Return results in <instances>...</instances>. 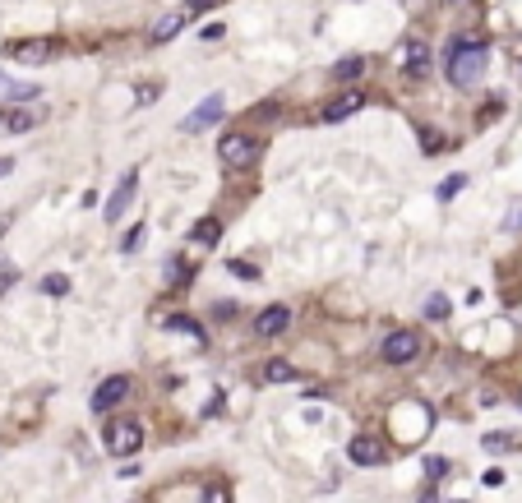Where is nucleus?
<instances>
[{
  "label": "nucleus",
  "instance_id": "nucleus-1",
  "mask_svg": "<svg viewBox=\"0 0 522 503\" xmlns=\"http://www.w3.org/2000/svg\"><path fill=\"white\" fill-rule=\"evenodd\" d=\"M486 65H490V46L471 42V37H458V42L444 51V74H448V83H458V88L476 83V78L486 74Z\"/></svg>",
  "mask_w": 522,
  "mask_h": 503
},
{
  "label": "nucleus",
  "instance_id": "nucleus-2",
  "mask_svg": "<svg viewBox=\"0 0 522 503\" xmlns=\"http://www.w3.org/2000/svg\"><path fill=\"white\" fill-rule=\"evenodd\" d=\"M388 420H393V439H398V443H421L430 434V425H435L426 402H398Z\"/></svg>",
  "mask_w": 522,
  "mask_h": 503
},
{
  "label": "nucleus",
  "instance_id": "nucleus-3",
  "mask_svg": "<svg viewBox=\"0 0 522 503\" xmlns=\"http://www.w3.org/2000/svg\"><path fill=\"white\" fill-rule=\"evenodd\" d=\"M102 443L111 457H134V452L144 448V425L134 416H116L102 425Z\"/></svg>",
  "mask_w": 522,
  "mask_h": 503
},
{
  "label": "nucleus",
  "instance_id": "nucleus-4",
  "mask_svg": "<svg viewBox=\"0 0 522 503\" xmlns=\"http://www.w3.org/2000/svg\"><path fill=\"white\" fill-rule=\"evenodd\" d=\"M218 157H222L226 166H236V171H245V166H254V162H259V143H254L250 134H222Z\"/></svg>",
  "mask_w": 522,
  "mask_h": 503
},
{
  "label": "nucleus",
  "instance_id": "nucleus-5",
  "mask_svg": "<svg viewBox=\"0 0 522 503\" xmlns=\"http://www.w3.org/2000/svg\"><path fill=\"white\" fill-rule=\"evenodd\" d=\"M379 356L388 360V365H411V360L421 356V332H411V328L388 332V337H383V347H379Z\"/></svg>",
  "mask_w": 522,
  "mask_h": 503
},
{
  "label": "nucleus",
  "instance_id": "nucleus-6",
  "mask_svg": "<svg viewBox=\"0 0 522 503\" xmlns=\"http://www.w3.org/2000/svg\"><path fill=\"white\" fill-rule=\"evenodd\" d=\"M361 106H366V93H361V88H347V93H338L333 102H323L319 121L323 125H338V121H347V116H356Z\"/></svg>",
  "mask_w": 522,
  "mask_h": 503
},
{
  "label": "nucleus",
  "instance_id": "nucleus-7",
  "mask_svg": "<svg viewBox=\"0 0 522 503\" xmlns=\"http://www.w3.org/2000/svg\"><path fill=\"white\" fill-rule=\"evenodd\" d=\"M222 111H226V102H222V93H213V97H204L199 106H194L190 116H185V130L190 134H199V130H209V125H218L222 121Z\"/></svg>",
  "mask_w": 522,
  "mask_h": 503
},
{
  "label": "nucleus",
  "instance_id": "nucleus-8",
  "mask_svg": "<svg viewBox=\"0 0 522 503\" xmlns=\"http://www.w3.org/2000/svg\"><path fill=\"white\" fill-rule=\"evenodd\" d=\"M134 190H139V171H125L121 176V185H116V194L106 199V222H121L125 217V208H130V199H134Z\"/></svg>",
  "mask_w": 522,
  "mask_h": 503
},
{
  "label": "nucleus",
  "instance_id": "nucleus-9",
  "mask_svg": "<svg viewBox=\"0 0 522 503\" xmlns=\"http://www.w3.org/2000/svg\"><path fill=\"white\" fill-rule=\"evenodd\" d=\"M125 392H130V379H125V374H116V379H102L97 383V392H93V411H111L116 402H125Z\"/></svg>",
  "mask_w": 522,
  "mask_h": 503
},
{
  "label": "nucleus",
  "instance_id": "nucleus-10",
  "mask_svg": "<svg viewBox=\"0 0 522 503\" xmlns=\"http://www.w3.org/2000/svg\"><path fill=\"white\" fill-rule=\"evenodd\" d=\"M347 457L356 462V467H379V462H383V443L374 439V434H356L351 448H347Z\"/></svg>",
  "mask_w": 522,
  "mask_h": 503
},
{
  "label": "nucleus",
  "instance_id": "nucleus-11",
  "mask_svg": "<svg viewBox=\"0 0 522 503\" xmlns=\"http://www.w3.org/2000/svg\"><path fill=\"white\" fill-rule=\"evenodd\" d=\"M287 323H291L287 305H268V310L254 319V328H259V337H278V332H287Z\"/></svg>",
  "mask_w": 522,
  "mask_h": 503
},
{
  "label": "nucleus",
  "instance_id": "nucleus-12",
  "mask_svg": "<svg viewBox=\"0 0 522 503\" xmlns=\"http://www.w3.org/2000/svg\"><path fill=\"white\" fill-rule=\"evenodd\" d=\"M51 56H56V42H19L14 46V61H24V65H42Z\"/></svg>",
  "mask_w": 522,
  "mask_h": 503
},
{
  "label": "nucleus",
  "instance_id": "nucleus-13",
  "mask_svg": "<svg viewBox=\"0 0 522 503\" xmlns=\"http://www.w3.org/2000/svg\"><path fill=\"white\" fill-rule=\"evenodd\" d=\"M402 70H407L411 78H421V74L430 70V46H426V42H411L407 56H402Z\"/></svg>",
  "mask_w": 522,
  "mask_h": 503
},
{
  "label": "nucleus",
  "instance_id": "nucleus-14",
  "mask_svg": "<svg viewBox=\"0 0 522 503\" xmlns=\"http://www.w3.org/2000/svg\"><path fill=\"white\" fill-rule=\"evenodd\" d=\"M162 328H166V332H190V342H199V347L209 342V337H204V328H199L194 319H185V314H166V319H162Z\"/></svg>",
  "mask_w": 522,
  "mask_h": 503
},
{
  "label": "nucleus",
  "instance_id": "nucleus-15",
  "mask_svg": "<svg viewBox=\"0 0 522 503\" xmlns=\"http://www.w3.org/2000/svg\"><path fill=\"white\" fill-rule=\"evenodd\" d=\"M181 28H185V14H162V19H157V24H153V42H171V37L176 33H181Z\"/></svg>",
  "mask_w": 522,
  "mask_h": 503
},
{
  "label": "nucleus",
  "instance_id": "nucleus-16",
  "mask_svg": "<svg viewBox=\"0 0 522 503\" xmlns=\"http://www.w3.org/2000/svg\"><path fill=\"white\" fill-rule=\"evenodd\" d=\"M301 374H296V365H287V360H268L263 365V383H296Z\"/></svg>",
  "mask_w": 522,
  "mask_h": 503
},
{
  "label": "nucleus",
  "instance_id": "nucleus-17",
  "mask_svg": "<svg viewBox=\"0 0 522 503\" xmlns=\"http://www.w3.org/2000/svg\"><path fill=\"white\" fill-rule=\"evenodd\" d=\"M222 235V222L218 217H204V222H194V245H218Z\"/></svg>",
  "mask_w": 522,
  "mask_h": 503
},
{
  "label": "nucleus",
  "instance_id": "nucleus-18",
  "mask_svg": "<svg viewBox=\"0 0 522 503\" xmlns=\"http://www.w3.org/2000/svg\"><path fill=\"white\" fill-rule=\"evenodd\" d=\"M33 125H37L33 111H9V116H5V130H14V134H28Z\"/></svg>",
  "mask_w": 522,
  "mask_h": 503
},
{
  "label": "nucleus",
  "instance_id": "nucleus-19",
  "mask_svg": "<svg viewBox=\"0 0 522 503\" xmlns=\"http://www.w3.org/2000/svg\"><path fill=\"white\" fill-rule=\"evenodd\" d=\"M462 190H467V176H448V181H439V190H435V194L448 203L453 194H462Z\"/></svg>",
  "mask_w": 522,
  "mask_h": 503
},
{
  "label": "nucleus",
  "instance_id": "nucleus-20",
  "mask_svg": "<svg viewBox=\"0 0 522 503\" xmlns=\"http://www.w3.org/2000/svg\"><path fill=\"white\" fill-rule=\"evenodd\" d=\"M448 314V295H430L426 300V319H444Z\"/></svg>",
  "mask_w": 522,
  "mask_h": 503
},
{
  "label": "nucleus",
  "instance_id": "nucleus-21",
  "mask_svg": "<svg viewBox=\"0 0 522 503\" xmlns=\"http://www.w3.org/2000/svg\"><path fill=\"white\" fill-rule=\"evenodd\" d=\"M5 97H9V102H33V97H37V83H14Z\"/></svg>",
  "mask_w": 522,
  "mask_h": 503
},
{
  "label": "nucleus",
  "instance_id": "nucleus-22",
  "mask_svg": "<svg viewBox=\"0 0 522 503\" xmlns=\"http://www.w3.org/2000/svg\"><path fill=\"white\" fill-rule=\"evenodd\" d=\"M42 291H46V295H65V291H70V278H61V273H51V278L42 282Z\"/></svg>",
  "mask_w": 522,
  "mask_h": 503
},
{
  "label": "nucleus",
  "instance_id": "nucleus-23",
  "mask_svg": "<svg viewBox=\"0 0 522 503\" xmlns=\"http://www.w3.org/2000/svg\"><path fill=\"white\" fill-rule=\"evenodd\" d=\"M361 65H366L361 56H347V61H338V78H356V74H361Z\"/></svg>",
  "mask_w": 522,
  "mask_h": 503
},
{
  "label": "nucleus",
  "instance_id": "nucleus-24",
  "mask_svg": "<svg viewBox=\"0 0 522 503\" xmlns=\"http://www.w3.org/2000/svg\"><path fill=\"white\" fill-rule=\"evenodd\" d=\"M513 443H518L513 434H486V448L490 452H504V448H513Z\"/></svg>",
  "mask_w": 522,
  "mask_h": 503
},
{
  "label": "nucleus",
  "instance_id": "nucleus-25",
  "mask_svg": "<svg viewBox=\"0 0 522 503\" xmlns=\"http://www.w3.org/2000/svg\"><path fill=\"white\" fill-rule=\"evenodd\" d=\"M226 273H236V278H245V282H250V278H259V273H254L245 259H231V263H226Z\"/></svg>",
  "mask_w": 522,
  "mask_h": 503
},
{
  "label": "nucleus",
  "instance_id": "nucleus-26",
  "mask_svg": "<svg viewBox=\"0 0 522 503\" xmlns=\"http://www.w3.org/2000/svg\"><path fill=\"white\" fill-rule=\"evenodd\" d=\"M426 471H430V480H439V476H448V462L444 457H426Z\"/></svg>",
  "mask_w": 522,
  "mask_h": 503
},
{
  "label": "nucleus",
  "instance_id": "nucleus-27",
  "mask_svg": "<svg viewBox=\"0 0 522 503\" xmlns=\"http://www.w3.org/2000/svg\"><path fill=\"white\" fill-rule=\"evenodd\" d=\"M139 235H144V226H130V231H125V240H121V250H125V254L139 250Z\"/></svg>",
  "mask_w": 522,
  "mask_h": 503
},
{
  "label": "nucleus",
  "instance_id": "nucleus-28",
  "mask_svg": "<svg viewBox=\"0 0 522 503\" xmlns=\"http://www.w3.org/2000/svg\"><path fill=\"white\" fill-rule=\"evenodd\" d=\"M421 143H426V153H435V148H439V143H444V139H439V134H435V130H430V125H421Z\"/></svg>",
  "mask_w": 522,
  "mask_h": 503
},
{
  "label": "nucleus",
  "instance_id": "nucleus-29",
  "mask_svg": "<svg viewBox=\"0 0 522 503\" xmlns=\"http://www.w3.org/2000/svg\"><path fill=\"white\" fill-rule=\"evenodd\" d=\"M14 282H19V273H14V268H0V295L14 287Z\"/></svg>",
  "mask_w": 522,
  "mask_h": 503
},
{
  "label": "nucleus",
  "instance_id": "nucleus-30",
  "mask_svg": "<svg viewBox=\"0 0 522 503\" xmlns=\"http://www.w3.org/2000/svg\"><path fill=\"white\" fill-rule=\"evenodd\" d=\"M504 226H508V231H518V226H522V203H513V213H508Z\"/></svg>",
  "mask_w": 522,
  "mask_h": 503
},
{
  "label": "nucleus",
  "instance_id": "nucleus-31",
  "mask_svg": "<svg viewBox=\"0 0 522 503\" xmlns=\"http://www.w3.org/2000/svg\"><path fill=\"white\" fill-rule=\"evenodd\" d=\"M204 503H226V489H218V485H213L209 494H204Z\"/></svg>",
  "mask_w": 522,
  "mask_h": 503
},
{
  "label": "nucleus",
  "instance_id": "nucleus-32",
  "mask_svg": "<svg viewBox=\"0 0 522 503\" xmlns=\"http://www.w3.org/2000/svg\"><path fill=\"white\" fill-rule=\"evenodd\" d=\"M213 0H190V14H199V9H209Z\"/></svg>",
  "mask_w": 522,
  "mask_h": 503
},
{
  "label": "nucleus",
  "instance_id": "nucleus-33",
  "mask_svg": "<svg viewBox=\"0 0 522 503\" xmlns=\"http://www.w3.org/2000/svg\"><path fill=\"white\" fill-rule=\"evenodd\" d=\"M9 88H14V78H9V74H0V93H9Z\"/></svg>",
  "mask_w": 522,
  "mask_h": 503
},
{
  "label": "nucleus",
  "instance_id": "nucleus-34",
  "mask_svg": "<svg viewBox=\"0 0 522 503\" xmlns=\"http://www.w3.org/2000/svg\"><path fill=\"white\" fill-rule=\"evenodd\" d=\"M0 125H5V111H0Z\"/></svg>",
  "mask_w": 522,
  "mask_h": 503
},
{
  "label": "nucleus",
  "instance_id": "nucleus-35",
  "mask_svg": "<svg viewBox=\"0 0 522 503\" xmlns=\"http://www.w3.org/2000/svg\"><path fill=\"white\" fill-rule=\"evenodd\" d=\"M518 402H522V397H518Z\"/></svg>",
  "mask_w": 522,
  "mask_h": 503
}]
</instances>
